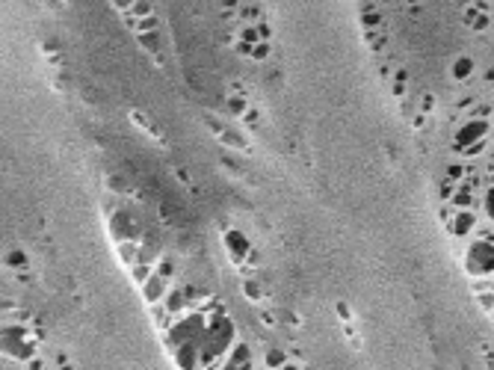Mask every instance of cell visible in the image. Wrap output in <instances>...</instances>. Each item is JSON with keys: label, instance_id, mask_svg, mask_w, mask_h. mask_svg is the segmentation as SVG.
<instances>
[{"label": "cell", "instance_id": "1", "mask_svg": "<svg viewBox=\"0 0 494 370\" xmlns=\"http://www.w3.org/2000/svg\"><path fill=\"white\" fill-rule=\"evenodd\" d=\"M142 290H145V299L157 305V302H160V299L169 293V278H163L160 273H154V276H151V278L142 284Z\"/></svg>", "mask_w": 494, "mask_h": 370}, {"label": "cell", "instance_id": "2", "mask_svg": "<svg viewBox=\"0 0 494 370\" xmlns=\"http://www.w3.org/2000/svg\"><path fill=\"white\" fill-rule=\"evenodd\" d=\"M166 308H169V314L181 317V314L186 311V305H184V293H181V290H169V293H166Z\"/></svg>", "mask_w": 494, "mask_h": 370}, {"label": "cell", "instance_id": "3", "mask_svg": "<svg viewBox=\"0 0 494 370\" xmlns=\"http://www.w3.org/2000/svg\"><path fill=\"white\" fill-rule=\"evenodd\" d=\"M290 359H287V353H281V350H266V368H272V370H281L284 365H287Z\"/></svg>", "mask_w": 494, "mask_h": 370}, {"label": "cell", "instance_id": "4", "mask_svg": "<svg viewBox=\"0 0 494 370\" xmlns=\"http://www.w3.org/2000/svg\"><path fill=\"white\" fill-rule=\"evenodd\" d=\"M228 110L234 113V116H246L248 113V104H246V95H234V98H228Z\"/></svg>", "mask_w": 494, "mask_h": 370}, {"label": "cell", "instance_id": "5", "mask_svg": "<svg viewBox=\"0 0 494 370\" xmlns=\"http://www.w3.org/2000/svg\"><path fill=\"white\" fill-rule=\"evenodd\" d=\"M237 36H240V42H246V45H251V48L260 45V33H257V27H243Z\"/></svg>", "mask_w": 494, "mask_h": 370}, {"label": "cell", "instance_id": "6", "mask_svg": "<svg viewBox=\"0 0 494 370\" xmlns=\"http://www.w3.org/2000/svg\"><path fill=\"white\" fill-rule=\"evenodd\" d=\"M243 293H246L251 302H260V299H263V290H260V284H257V281H251V278H248V281H243Z\"/></svg>", "mask_w": 494, "mask_h": 370}, {"label": "cell", "instance_id": "7", "mask_svg": "<svg viewBox=\"0 0 494 370\" xmlns=\"http://www.w3.org/2000/svg\"><path fill=\"white\" fill-rule=\"evenodd\" d=\"M453 74H456L459 80H465V77L471 74V60H459L456 65H453Z\"/></svg>", "mask_w": 494, "mask_h": 370}, {"label": "cell", "instance_id": "8", "mask_svg": "<svg viewBox=\"0 0 494 370\" xmlns=\"http://www.w3.org/2000/svg\"><path fill=\"white\" fill-rule=\"evenodd\" d=\"M130 12H133V15H139V18H145V21H148V18H154L148 3H133V6H130Z\"/></svg>", "mask_w": 494, "mask_h": 370}, {"label": "cell", "instance_id": "9", "mask_svg": "<svg viewBox=\"0 0 494 370\" xmlns=\"http://www.w3.org/2000/svg\"><path fill=\"white\" fill-rule=\"evenodd\" d=\"M266 57H269V42H260L251 54V60H266Z\"/></svg>", "mask_w": 494, "mask_h": 370}, {"label": "cell", "instance_id": "10", "mask_svg": "<svg viewBox=\"0 0 494 370\" xmlns=\"http://www.w3.org/2000/svg\"><path fill=\"white\" fill-rule=\"evenodd\" d=\"M257 33H260V42H269V39H272V27H269V24H257Z\"/></svg>", "mask_w": 494, "mask_h": 370}, {"label": "cell", "instance_id": "11", "mask_svg": "<svg viewBox=\"0 0 494 370\" xmlns=\"http://www.w3.org/2000/svg\"><path fill=\"white\" fill-rule=\"evenodd\" d=\"M6 261H9V264H24V255H21V252H12Z\"/></svg>", "mask_w": 494, "mask_h": 370}, {"label": "cell", "instance_id": "12", "mask_svg": "<svg viewBox=\"0 0 494 370\" xmlns=\"http://www.w3.org/2000/svg\"><path fill=\"white\" fill-rule=\"evenodd\" d=\"M361 21H364V24H376L379 15H376V12H367V15H361Z\"/></svg>", "mask_w": 494, "mask_h": 370}, {"label": "cell", "instance_id": "13", "mask_svg": "<svg viewBox=\"0 0 494 370\" xmlns=\"http://www.w3.org/2000/svg\"><path fill=\"white\" fill-rule=\"evenodd\" d=\"M27 370H42V362H39V359H33V362H27Z\"/></svg>", "mask_w": 494, "mask_h": 370}, {"label": "cell", "instance_id": "14", "mask_svg": "<svg viewBox=\"0 0 494 370\" xmlns=\"http://www.w3.org/2000/svg\"><path fill=\"white\" fill-rule=\"evenodd\" d=\"M281 370H302V368H299V365H293V362H287V365H284Z\"/></svg>", "mask_w": 494, "mask_h": 370}]
</instances>
